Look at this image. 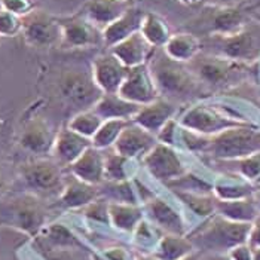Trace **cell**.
<instances>
[{"label":"cell","instance_id":"74e56055","mask_svg":"<svg viewBox=\"0 0 260 260\" xmlns=\"http://www.w3.org/2000/svg\"><path fill=\"white\" fill-rule=\"evenodd\" d=\"M103 122H104V119L94 109H86V110L78 112L72 119L69 120L67 126L70 129L76 131L80 136L92 140V137L97 134V131L103 125Z\"/></svg>","mask_w":260,"mask_h":260},{"label":"cell","instance_id":"603a6c76","mask_svg":"<svg viewBox=\"0 0 260 260\" xmlns=\"http://www.w3.org/2000/svg\"><path fill=\"white\" fill-rule=\"evenodd\" d=\"M177 109H179L177 104L159 97V99H156V100L149 103V104L141 106L140 110L134 116L133 122L139 123L144 129H147L152 134L156 136L160 131V128L168 120L176 118Z\"/></svg>","mask_w":260,"mask_h":260},{"label":"cell","instance_id":"f5cc1de1","mask_svg":"<svg viewBox=\"0 0 260 260\" xmlns=\"http://www.w3.org/2000/svg\"><path fill=\"white\" fill-rule=\"evenodd\" d=\"M136 260H159V259H156L153 254H139Z\"/></svg>","mask_w":260,"mask_h":260},{"label":"cell","instance_id":"ffe728a7","mask_svg":"<svg viewBox=\"0 0 260 260\" xmlns=\"http://www.w3.org/2000/svg\"><path fill=\"white\" fill-rule=\"evenodd\" d=\"M67 170L72 176H75L79 180L94 186H101L106 181L104 150L91 146Z\"/></svg>","mask_w":260,"mask_h":260},{"label":"cell","instance_id":"6f0895ef","mask_svg":"<svg viewBox=\"0 0 260 260\" xmlns=\"http://www.w3.org/2000/svg\"><path fill=\"white\" fill-rule=\"evenodd\" d=\"M129 2H134V3H137V5H139V3H140L141 0H129Z\"/></svg>","mask_w":260,"mask_h":260},{"label":"cell","instance_id":"b9f144b4","mask_svg":"<svg viewBox=\"0 0 260 260\" xmlns=\"http://www.w3.org/2000/svg\"><path fill=\"white\" fill-rule=\"evenodd\" d=\"M22 33V18L0 8V38H15Z\"/></svg>","mask_w":260,"mask_h":260},{"label":"cell","instance_id":"30bf717a","mask_svg":"<svg viewBox=\"0 0 260 260\" xmlns=\"http://www.w3.org/2000/svg\"><path fill=\"white\" fill-rule=\"evenodd\" d=\"M22 38L27 45L38 49L60 46L62 30L57 15L36 8L22 18Z\"/></svg>","mask_w":260,"mask_h":260},{"label":"cell","instance_id":"60d3db41","mask_svg":"<svg viewBox=\"0 0 260 260\" xmlns=\"http://www.w3.org/2000/svg\"><path fill=\"white\" fill-rule=\"evenodd\" d=\"M109 201L106 200L103 195L95 201H92L91 204H88L85 208L80 210V214L83 216V219L89 223H97L100 226H110V216H109Z\"/></svg>","mask_w":260,"mask_h":260},{"label":"cell","instance_id":"3957f363","mask_svg":"<svg viewBox=\"0 0 260 260\" xmlns=\"http://www.w3.org/2000/svg\"><path fill=\"white\" fill-rule=\"evenodd\" d=\"M202 51L220 55L241 64L260 60V21L254 17L237 31L201 38Z\"/></svg>","mask_w":260,"mask_h":260},{"label":"cell","instance_id":"83f0119b","mask_svg":"<svg viewBox=\"0 0 260 260\" xmlns=\"http://www.w3.org/2000/svg\"><path fill=\"white\" fill-rule=\"evenodd\" d=\"M216 213L228 219L238 223H253L260 214V207L257 201L253 197L232 201H216Z\"/></svg>","mask_w":260,"mask_h":260},{"label":"cell","instance_id":"2e32d148","mask_svg":"<svg viewBox=\"0 0 260 260\" xmlns=\"http://www.w3.org/2000/svg\"><path fill=\"white\" fill-rule=\"evenodd\" d=\"M119 94L122 99L131 101L134 104L144 106L156 99H159L158 88L155 85L153 76L147 64L129 69L128 76L120 86Z\"/></svg>","mask_w":260,"mask_h":260},{"label":"cell","instance_id":"7402d4cb","mask_svg":"<svg viewBox=\"0 0 260 260\" xmlns=\"http://www.w3.org/2000/svg\"><path fill=\"white\" fill-rule=\"evenodd\" d=\"M134 2L129 0H86L82 5V12L91 22H94L101 30H104L112 22L119 20L120 17L133 8Z\"/></svg>","mask_w":260,"mask_h":260},{"label":"cell","instance_id":"6da1fadb","mask_svg":"<svg viewBox=\"0 0 260 260\" xmlns=\"http://www.w3.org/2000/svg\"><path fill=\"white\" fill-rule=\"evenodd\" d=\"M159 97L174 104H184L201 100L208 89L193 75L186 62L170 58L162 48L153 51L147 62Z\"/></svg>","mask_w":260,"mask_h":260},{"label":"cell","instance_id":"5bb4252c","mask_svg":"<svg viewBox=\"0 0 260 260\" xmlns=\"http://www.w3.org/2000/svg\"><path fill=\"white\" fill-rule=\"evenodd\" d=\"M181 207L180 201L179 205H176V202H171L162 195H155L143 204L146 219L152 221L164 234L187 235L190 229Z\"/></svg>","mask_w":260,"mask_h":260},{"label":"cell","instance_id":"bcb514c9","mask_svg":"<svg viewBox=\"0 0 260 260\" xmlns=\"http://www.w3.org/2000/svg\"><path fill=\"white\" fill-rule=\"evenodd\" d=\"M228 254L232 260H253V247L248 242H245L232 248Z\"/></svg>","mask_w":260,"mask_h":260},{"label":"cell","instance_id":"52a82bcc","mask_svg":"<svg viewBox=\"0 0 260 260\" xmlns=\"http://www.w3.org/2000/svg\"><path fill=\"white\" fill-rule=\"evenodd\" d=\"M193 75L210 91L226 89L238 85L245 78L247 66L237 61L228 60L220 55H214L202 51L195 58L186 62Z\"/></svg>","mask_w":260,"mask_h":260},{"label":"cell","instance_id":"484cf974","mask_svg":"<svg viewBox=\"0 0 260 260\" xmlns=\"http://www.w3.org/2000/svg\"><path fill=\"white\" fill-rule=\"evenodd\" d=\"M109 216H110L112 229L129 235L146 217L141 204H122V202L109 204Z\"/></svg>","mask_w":260,"mask_h":260},{"label":"cell","instance_id":"4fadbf2b","mask_svg":"<svg viewBox=\"0 0 260 260\" xmlns=\"http://www.w3.org/2000/svg\"><path fill=\"white\" fill-rule=\"evenodd\" d=\"M143 165L152 179L164 184L189 173L187 165L174 149V146L164 144L159 141L143 156Z\"/></svg>","mask_w":260,"mask_h":260},{"label":"cell","instance_id":"ee69618b","mask_svg":"<svg viewBox=\"0 0 260 260\" xmlns=\"http://www.w3.org/2000/svg\"><path fill=\"white\" fill-rule=\"evenodd\" d=\"M180 128V123L179 120L171 119L168 120L162 128L160 131L156 134V139L159 143H164V144H170V146H174L176 143V139L179 137V129Z\"/></svg>","mask_w":260,"mask_h":260},{"label":"cell","instance_id":"ac0fdd59","mask_svg":"<svg viewBox=\"0 0 260 260\" xmlns=\"http://www.w3.org/2000/svg\"><path fill=\"white\" fill-rule=\"evenodd\" d=\"M156 143L158 139L155 134L131 120L120 133L113 149L123 156L137 159L139 156L143 158L149 150H152Z\"/></svg>","mask_w":260,"mask_h":260},{"label":"cell","instance_id":"7dc6e473","mask_svg":"<svg viewBox=\"0 0 260 260\" xmlns=\"http://www.w3.org/2000/svg\"><path fill=\"white\" fill-rule=\"evenodd\" d=\"M248 244L253 248L260 247V214L251 223V229H250V235H248Z\"/></svg>","mask_w":260,"mask_h":260},{"label":"cell","instance_id":"4dcf8cb0","mask_svg":"<svg viewBox=\"0 0 260 260\" xmlns=\"http://www.w3.org/2000/svg\"><path fill=\"white\" fill-rule=\"evenodd\" d=\"M195 251L197 248L189 235L164 234L153 256L159 260H181Z\"/></svg>","mask_w":260,"mask_h":260},{"label":"cell","instance_id":"5b68a950","mask_svg":"<svg viewBox=\"0 0 260 260\" xmlns=\"http://www.w3.org/2000/svg\"><path fill=\"white\" fill-rule=\"evenodd\" d=\"M202 152L219 162H232L260 152V128L241 125L207 137Z\"/></svg>","mask_w":260,"mask_h":260},{"label":"cell","instance_id":"8fae6325","mask_svg":"<svg viewBox=\"0 0 260 260\" xmlns=\"http://www.w3.org/2000/svg\"><path fill=\"white\" fill-rule=\"evenodd\" d=\"M250 18H247L245 12L240 8L207 5L193 20L192 27L200 33H204V38H207L237 31Z\"/></svg>","mask_w":260,"mask_h":260},{"label":"cell","instance_id":"f907efd6","mask_svg":"<svg viewBox=\"0 0 260 260\" xmlns=\"http://www.w3.org/2000/svg\"><path fill=\"white\" fill-rule=\"evenodd\" d=\"M180 5H184V6H198V5H202L208 0H177Z\"/></svg>","mask_w":260,"mask_h":260},{"label":"cell","instance_id":"4316f807","mask_svg":"<svg viewBox=\"0 0 260 260\" xmlns=\"http://www.w3.org/2000/svg\"><path fill=\"white\" fill-rule=\"evenodd\" d=\"M162 49L173 60L189 62L202 52V39L192 31L173 33V36Z\"/></svg>","mask_w":260,"mask_h":260},{"label":"cell","instance_id":"e575fe53","mask_svg":"<svg viewBox=\"0 0 260 260\" xmlns=\"http://www.w3.org/2000/svg\"><path fill=\"white\" fill-rule=\"evenodd\" d=\"M106 158V180L126 181L136 179L137 162L134 158H128L112 149L110 153H104Z\"/></svg>","mask_w":260,"mask_h":260},{"label":"cell","instance_id":"db71d44e","mask_svg":"<svg viewBox=\"0 0 260 260\" xmlns=\"http://www.w3.org/2000/svg\"><path fill=\"white\" fill-rule=\"evenodd\" d=\"M253 260H260V247L253 248Z\"/></svg>","mask_w":260,"mask_h":260},{"label":"cell","instance_id":"d4e9b609","mask_svg":"<svg viewBox=\"0 0 260 260\" xmlns=\"http://www.w3.org/2000/svg\"><path fill=\"white\" fill-rule=\"evenodd\" d=\"M146 11L139 8V5H134L129 8L119 20L112 22L103 30V39H104V46L110 49L112 46L118 45L123 39L129 38L131 35L140 31L141 22L144 18Z\"/></svg>","mask_w":260,"mask_h":260},{"label":"cell","instance_id":"7bdbcfd3","mask_svg":"<svg viewBox=\"0 0 260 260\" xmlns=\"http://www.w3.org/2000/svg\"><path fill=\"white\" fill-rule=\"evenodd\" d=\"M0 5L3 9L18 15L21 18H24L36 9L35 0H0Z\"/></svg>","mask_w":260,"mask_h":260},{"label":"cell","instance_id":"9a60e30c","mask_svg":"<svg viewBox=\"0 0 260 260\" xmlns=\"http://www.w3.org/2000/svg\"><path fill=\"white\" fill-rule=\"evenodd\" d=\"M129 69L109 49L99 54L92 64L91 73L103 94H116L128 76Z\"/></svg>","mask_w":260,"mask_h":260},{"label":"cell","instance_id":"836d02e7","mask_svg":"<svg viewBox=\"0 0 260 260\" xmlns=\"http://www.w3.org/2000/svg\"><path fill=\"white\" fill-rule=\"evenodd\" d=\"M180 201L183 208L200 219H210L216 214V201L214 193H184V192H171Z\"/></svg>","mask_w":260,"mask_h":260},{"label":"cell","instance_id":"f546056e","mask_svg":"<svg viewBox=\"0 0 260 260\" xmlns=\"http://www.w3.org/2000/svg\"><path fill=\"white\" fill-rule=\"evenodd\" d=\"M256 192V184L240 177L238 174L221 176L213 181V193L217 200L232 201L253 197Z\"/></svg>","mask_w":260,"mask_h":260},{"label":"cell","instance_id":"8992f818","mask_svg":"<svg viewBox=\"0 0 260 260\" xmlns=\"http://www.w3.org/2000/svg\"><path fill=\"white\" fill-rule=\"evenodd\" d=\"M18 177L25 192L46 201L49 198L57 200L60 197L67 176L64 174V167H61L54 158H38L21 164Z\"/></svg>","mask_w":260,"mask_h":260},{"label":"cell","instance_id":"f35d334b","mask_svg":"<svg viewBox=\"0 0 260 260\" xmlns=\"http://www.w3.org/2000/svg\"><path fill=\"white\" fill-rule=\"evenodd\" d=\"M131 120L125 119H109L104 120L97 134L92 137V146L100 149V150H107L113 149L115 143L119 139L120 133L123 128L129 123Z\"/></svg>","mask_w":260,"mask_h":260},{"label":"cell","instance_id":"e0dca14e","mask_svg":"<svg viewBox=\"0 0 260 260\" xmlns=\"http://www.w3.org/2000/svg\"><path fill=\"white\" fill-rule=\"evenodd\" d=\"M55 137L57 133L48 120L43 118H33L22 126L18 143L22 150L36 156H43L52 153Z\"/></svg>","mask_w":260,"mask_h":260},{"label":"cell","instance_id":"f6af8a7d","mask_svg":"<svg viewBox=\"0 0 260 260\" xmlns=\"http://www.w3.org/2000/svg\"><path fill=\"white\" fill-rule=\"evenodd\" d=\"M101 254L107 260H136L137 256L134 251H131L129 248H125L122 245H110L106 247L100 251Z\"/></svg>","mask_w":260,"mask_h":260},{"label":"cell","instance_id":"1f68e13d","mask_svg":"<svg viewBox=\"0 0 260 260\" xmlns=\"http://www.w3.org/2000/svg\"><path fill=\"white\" fill-rule=\"evenodd\" d=\"M38 238H42L43 242L55 250H69L83 245L79 237L64 223H48Z\"/></svg>","mask_w":260,"mask_h":260},{"label":"cell","instance_id":"ab89813d","mask_svg":"<svg viewBox=\"0 0 260 260\" xmlns=\"http://www.w3.org/2000/svg\"><path fill=\"white\" fill-rule=\"evenodd\" d=\"M224 164L232 165L231 170L242 179H245L253 184H260V152L251 156H247L244 159L224 162Z\"/></svg>","mask_w":260,"mask_h":260},{"label":"cell","instance_id":"c3c4849f","mask_svg":"<svg viewBox=\"0 0 260 260\" xmlns=\"http://www.w3.org/2000/svg\"><path fill=\"white\" fill-rule=\"evenodd\" d=\"M204 260H232L228 253H213V254H202Z\"/></svg>","mask_w":260,"mask_h":260},{"label":"cell","instance_id":"d590c367","mask_svg":"<svg viewBox=\"0 0 260 260\" xmlns=\"http://www.w3.org/2000/svg\"><path fill=\"white\" fill-rule=\"evenodd\" d=\"M162 235L164 232L144 217V220L131 234V245L140 254H153Z\"/></svg>","mask_w":260,"mask_h":260},{"label":"cell","instance_id":"7c38bea8","mask_svg":"<svg viewBox=\"0 0 260 260\" xmlns=\"http://www.w3.org/2000/svg\"><path fill=\"white\" fill-rule=\"evenodd\" d=\"M62 30L60 48L62 49H94L104 46L103 30L88 20L82 12L58 17Z\"/></svg>","mask_w":260,"mask_h":260},{"label":"cell","instance_id":"8d00e7d4","mask_svg":"<svg viewBox=\"0 0 260 260\" xmlns=\"http://www.w3.org/2000/svg\"><path fill=\"white\" fill-rule=\"evenodd\" d=\"M101 195L109 202H122V204H141L139 192L134 179L126 181L106 180L100 186Z\"/></svg>","mask_w":260,"mask_h":260},{"label":"cell","instance_id":"cb8c5ba5","mask_svg":"<svg viewBox=\"0 0 260 260\" xmlns=\"http://www.w3.org/2000/svg\"><path fill=\"white\" fill-rule=\"evenodd\" d=\"M109 51L113 52L128 69H133L137 66L147 64L155 48L146 40L141 31H137L119 42L118 45L112 46Z\"/></svg>","mask_w":260,"mask_h":260},{"label":"cell","instance_id":"9f6ffc18","mask_svg":"<svg viewBox=\"0 0 260 260\" xmlns=\"http://www.w3.org/2000/svg\"><path fill=\"white\" fill-rule=\"evenodd\" d=\"M254 18H256L257 21H260V14H256V15H254Z\"/></svg>","mask_w":260,"mask_h":260},{"label":"cell","instance_id":"7a4b0ae2","mask_svg":"<svg viewBox=\"0 0 260 260\" xmlns=\"http://www.w3.org/2000/svg\"><path fill=\"white\" fill-rule=\"evenodd\" d=\"M250 229L251 223L228 220L216 213L187 235L201 254L229 253L232 248L248 242Z\"/></svg>","mask_w":260,"mask_h":260},{"label":"cell","instance_id":"44dd1931","mask_svg":"<svg viewBox=\"0 0 260 260\" xmlns=\"http://www.w3.org/2000/svg\"><path fill=\"white\" fill-rule=\"evenodd\" d=\"M92 146V140L78 134L69 126L61 128L57 133L55 143L52 147V158L60 164L61 167L69 168L80 155Z\"/></svg>","mask_w":260,"mask_h":260},{"label":"cell","instance_id":"ba28073f","mask_svg":"<svg viewBox=\"0 0 260 260\" xmlns=\"http://www.w3.org/2000/svg\"><path fill=\"white\" fill-rule=\"evenodd\" d=\"M179 123L181 128L202 137H213L229 128L241 125H256L248 120L237 119L232 115L223 112L220 107L204 101L190 106L180 116Z\"/></svg>","mask_w":260,"mask_h":260},{"label":"cell","instance_id":"11a10c76","mask_svg":"<svg viewBox=\"0 0 260 260\" xmlns=\"http://www.w3.org/2000/svg\"><path fill=\"white\" fill-rule=\"evenodd\" d=\"M254 200L257 201L260 207V184H256V192H254Z\"/></svg>","mask_w":260,"mask_h":260},{"label":"cell","instance_id":"681fc988","mask_svg":"<svg viewBox=\"0 0 260 260\" xmlns=\"http://www.w3.org/2000/svg\"><path fill=\"white\" fill-rule=\"evenodd\" d=\"M6 189H8V177H6V174L0 165V193H3Z\"/></svg>","mask_w":260,"mask_h":260},{"label":"cell","instance_id":"d6986e66","mask_svg":"<svg viewBox=\"0 0 260 260\" xmlns=\"http://www.w3.org/2000/svg\"><path fill=\"white\" fill-rule=\"evenodd\" d=\"M101 197L100 186H94L89 183L76 179L69 173L66 177V183L62 187V192L57 198V202L61 208L70 210V211H80L88 204Z\"/></svg>","mask_w":260,"mask_h":260},{"label":"cell","instance_id":"9c48e42d","mask_svg":"<svg viewBox=\"0 0 260 260\" xmlns=\"http://www.w3.org/2000/svg\"><path fill=\"white\" fill-rule=\"evenodd\" d=\"M57 92L64 103L80 110L92 109L103 95L92 73L82 69H69L62 72L57 82Z\"/></svg>","mask_w":260,"mask_h":260},{"label":"cell","instance_id":"d6a6232c","mask_svg":"<svg viewBox=\"0 0 260 260\" xmlns=\"http://www.w3.org/2000/svg\"><path fill=\"white\" fill-rule=\"evenodd\" d=\"M140 31L155 49L164 48L170 38L173 36L168 22L164 20L159 14H156L153 11H146L143 22H141Z\"/></svg>","mask_w":260,"mask_h":260},{"label":"cell","instance_id":"277c9868","mask_svg":"<svg viewBox=\"0 0 260 260\" xmlns=\"http://www.w3.org/2000/svg\"><path fill=\"white\" fill-rule=\"evenodd\" d=\"M48 224L46 201L22 190L0 202V226L20 231L28 238H38Z\"/></svg>","mask_w":260,"mask_h":260},{"label":"cell","instance_id":"f1b7e54d","mask_svg":"<svg viewBox=\"0 0 260 260\" xmlns=\"http://www.w3.org/2000/svg\"><path fill=\"white\" fill-rule=\"evenodd\" d=\"M141 106L122 99L119 94H103L92 107L104 120L125 119L133 120Z\"/></svg>","mask_w":260,"mask_h":260},{"label":"cell","instance_id":"816d5d0a","mask_svg":"<svg viewBox=\"0 0 260 260\" xmlns=\"http://www.w3.org/2000/svg\"><path fill=\"white\" fill-rule=\"evenodd\" d=\"M181 260H204V259H202V254H201L200 251H195V253H192V254L186 256L184 259H181Z\"/></svg>","mask_w":260,"mask_h":260}]
</instances>
